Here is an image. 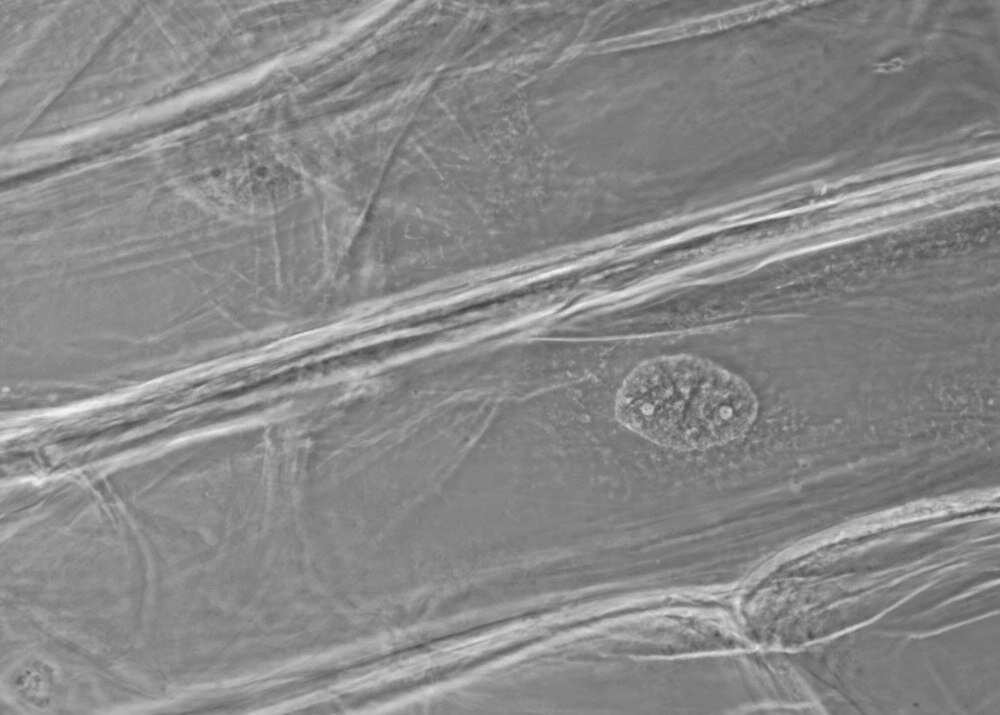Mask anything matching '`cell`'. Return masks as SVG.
I'll return each instance as SVG.
<instances>
[{
    "instance_id": "1",
    "label": "cell",
    "mask_w": 1000,
    "mask_h": 715,
    "mask_svg": "<svg viewBox=\"0 0 1000 715\" xmlns=\"http://www.w3.org/2000/svg\"><path fill=\"white\" fill-rule=\"evenodd\" d=\"M749 384L694 355H663L641 362L616 396L617 419L664 447L703 450L742 437L757 415Z\"/></svg>"
}]
</instances>
